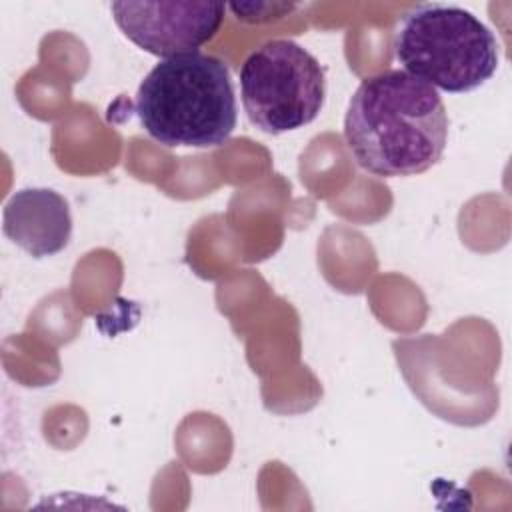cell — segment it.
Returning <instances> with one entry per match:
<instances>
[{
    "instance_id": "obj_1",
    "label": "cell",
    "mask_w": 512,
    "mask_h": 512,
    "mask_svg": "<svg viewBox=\"0 0 512 512\" xmlns=\"http://www.w3.org/2000/svg\"><path fill=\"white\" fill-rule=\"evenodd\" d=\"M344 140L362 170L382 178L414 176L442 158L448 114L432 86L404 70H384L352 94Z\"/></svg>"
},
{
    "instance_id": "obj_2",
    "label": "cell",
    "mask_w": 512,
    "mask_h": 512,
    "mask_svg": "<svg viewBox=\"0 0 512 512\" xmlns=\"http://www.w3.org/2000/svg\"><path fill=\"white\" fill-rule=\"evenodd\" d=\"M134 112L166 148L222 146L238 122L230 70L200 50L162 58L140 82Z\"/></svg>"
},
{
    "instance_id": "obj_3",
    "label": "cell",
    "mask_w": 512,
    "mask_h": 512,
    "mask_svg": "<svg viewBox=\"0 0 512 512\" xmlns=\"http://www.w3.org/2000/svg\"><path fill=\"white\" fill-rule=\"evenodd\" d=\"M394 54L404 72L434 90H476L498 70L494 32L472 12L448 4H420L402 16Z\"/></svg>"
},
{
    "instance_id": "obj_4",
    "label": "cell",
    "mask_w": 512,
    "mask_h": 512,
    "mask_svg": "<svg viewBox=\"0 0 512 512\" xmlns=\"http://www.w3.org/2000/svg\"><path fill=\"white\" fill-rule=\"evenodd\" d=\"M240 96L248 120L284 134L316 120L326 100L320 62L294 40H268L240 68Z\"/></svg>"
},
{
    "instance_id": "obj_5",
    "label": "cell",
    "mask_w": 512,
    "mask_h": 512,
    "mask_svg": "<svg viewBox=\"0 0 512 512\" xmlns=\"http://www.w3.org/2000/svg\"><path fill=\"white\" fill-rule=\"evenodd\" d=\"M114 22L138 48L170 58L198 52L224 22L222 2H112Z\"/></svg>"
},
{
    "instance_id": "obj_6",
    "label": "cell",
    "mask_w": 512,
    "mask_h": 512,
    "mask_svg": "<svg viewBox=\"0 0 512 512\" xmlns=\"http://www.w3.org/2000/svg\"><path fill=\"white\" fill-rule=\"evenodd\" d=\"M4 234L32 258L54 256L72 236L70 204L52 188H22L4 206Z\"/></svg>"
},
{
    "instance_id": "obj_7",
    "label": "cell",
    "mask_w": 512,
    "mask_h": 512,
    "mask_svg": "<svg viewBox=\"0 0 512 512\" xmlns=\"http://www.w3.org/2000/svg\"><path fill=\"white\" fill-rule=\"evenodd\" d=\"M230 10L240 22L246 24H264L280 20L296 10V4L288 2H248V4H230Z\"/></svg>"
}]
</instances>
